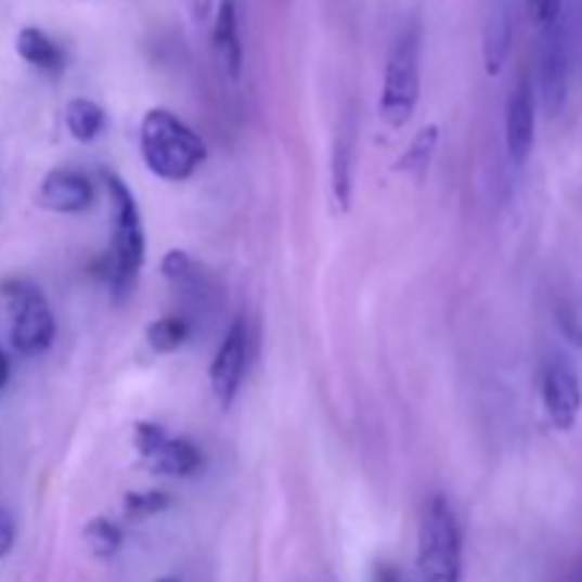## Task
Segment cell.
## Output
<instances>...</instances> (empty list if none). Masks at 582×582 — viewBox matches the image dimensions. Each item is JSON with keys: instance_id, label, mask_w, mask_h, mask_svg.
<instances>
[{"instance_id": "18", "label": "cell", "mask_w": 582, "mask_h": 582, "mask_svg": "<svg viewBox=\"0 0 582 582\" xmlns=\"http://www.w3.org/2000/svg\"><path fill=\"white\" fill-rule=\"evenodd\" d=\"M187 338H191V324L182 315H163V319H157V322H151L145 327V341L159 355L177 352L180 347H185Z\"/></svg>"}, {"instance_id": "15", "label": "cell", "mask_w": 582, "mask_h": 582, "mask_svg": "<svg viewBox=\"0 0 582 582\" xmlns=\"http://www.w3.org/2000/svg\"><path fill=\"white\" fill-rule=\"evenodd\" d=\"M512 9L508 7H494L489 21H486L483 31V63L489 75H501L503 63L508 57V49H512Z\"/></svg>"}, {"instance_id": "2", "label": "cell", "mask_w": 582, "mask_h": 582, "mask_svg": "<svg viewBox=\"0 0 582 582\" xmlns=\"http://www.w3.org/2000/svg\"><path fill=\"white\" fill-rule=\"evenodd\" d=\"M103 182L114 210L112 254L103 259V279L112 284L114 299L122 301L131 296L140 279L142 261H145V233H142V217L131 187L112 171L103 173Z\"/></svg>"}, {"instance_id": "12", "label": "cell", "mask_w": 582, "mask_h": 582, "mask_svg": "<svg viewBox=\"0 0 582 582\" xmlns=\"http://www.w3.org/2000/svg\"><path fill=\"white\" fill-rule=\"evenodd\" d=\"M214 54H217L222 75L231 82H240L242 68H245V49H242L236 0H222L214 12Z\"/></svg>"}, {"instance_id": "6", "label": "cell", "mask_w": 582, "mask_h": 582, "mask_svg": "<svg viewBox=\"0 0 582 582\" xmlns=\"http://www.w3.org/2000/svg\"><path fill=\"white\" fill-rule=\"evenodd\" d=\"M540 103L548 117L562 112L568 98V38L566 23L557 21L540 31Z\"/></svg>"}, {"instance_id": "5", "label": "cell", "mask_w": 582, "mask_h": 582, "mask_svg": "<svg viewBox=\"0 0 582 582\" xmlns=\"http://www.w3.org/2000/svg\"><path fill=\"white\" fill-rule=\"evenodd\" d=\"M0 290L12 305V347L21 355H40L52 347L57 324H54V313L43 293L35 284L23 282V279H9L0 284Z\"/></svg>"}, {"instance_id": "20", "label": "cell", "mask_w": 582, "mask_h": 582, "mask_svg": "<svg viewBox=\"0 0 582 582\" xmlns=\"http://www.w3.org/2000/svg\"><path fill=\"white\" fill-rule=\"evenodd\" d=\"M171 494L163 489H142V492H128L122 497V512L131 520H145V517L163 515L171 508Z\"/></svg>"}, {"instance_id": "4", "label": "cell", "mask_w": 582, "mask_h": 582, "mask_svg": "<svg viewBox=\"0 0 582 582\" xmlns=\"http://www.w3.org/2000/svg\"><path fill=\"white\" fill-rule=\"evenodd\" d=\"M421 100V31H401L389 49L387 68H384L381 100H378V117L387 128L401 131L412 120Z\"/></svg>"}, {"instance_id": "3", "label": "cell", "mask_w": 582, "mask_h": 582, "mask_svg": "<svg viewBox=\"0 0 582 582\" xmlns=\"http://www.w3.org/2000/svg\"><path fill=\"white\" fill-rule=\"evenodd\" d=\"M418 582L463 580V538L452 503L443 494H432L424 506L418 526Z\"/></svg>"}, {"instance_id": "1", "label": "cell", "mask_w": 582, "mask_h": 582, "mask_svg": "<svg viewBox=\"0 0 582 582\" xmlns=\"http://www.w3.org/2000/svg\"><path fill=\"white\" fill-rule=\"evenodd\" d=\"M142 163L165 182L191 180L208 159V145L168 108H151L140 122Z\"/></svg>"}, {"instance_id": "26", "label": "cell", "mask_w": 582, "mask_h": 582, "mask_svg": "<svg viewBox=\"0 0 582 582\" xmlns=\"http://www.w3.org/2000/svg\"><path fill=\"white\" fill-rule=\"evenodd\" d=\"M187 9H191V15L194 21H208L210 12H214V0H187Z\"/></svg>"}, {"instance_id": "27", "label": "cell", "mask_w": 582, "mask_h": 582, "mask_svg": "<svg viewBox=\"0 0 582 582\" xmlns=\"http://www.w3.org/2000/svg\"><path fill=\"white\" fill-rule=\"evenodd\" d=\"M9 375H12V361H9L7 352L0 350V389L9 384Z\"/></svg>"}, {"instance_id": "11", "label": "cell", "mask_w": 582, "mask_h": 582, "mask_svg": "<svg viewBox=\"0 0 582 582\" xmlns=\"http://www.w3.org/2000/svg\"><path fill=\"white\" fill-rule=\"evenodd\" d=\"M359 122L347 112L336 122V140H333V159H329V185L338 208L350 210L352 187H355V154H359Z\"/></svg>"}, {"instance_id": "22", "label": "cell", "mask_w": 582, "mask_h": 582, "mask_svg": "<svg viewBox=\"0 0 582 582\" xmlns=\"http://www.w3.org/2000/svg\"><path fill=\"white\" fill-rule=\"evenodd\" d=\"M562 3L566 0H526V15L538 31H545L557 21H562Z\"/></svg>"}, {"instance_id": "21", "label": "cell", "mask_w": 582, "mask_h": 582, "mask_svg": "<svg viewBox=\"0 0 582 582\" xmlns=\"http://www.w3.org/2000/svg\"><path fill=\"white\" fill-rule=\"evenodd\" d=\"M159 270H163V276L173 284H191L196 279V273H199L194 264V259H191L185 250H177V247L163 256V261H159Z\"/></svg>"}, {"instance_id": "7", "label": "cell", "mask_w": 582, "mask_h": 582, "mask_svg": "<svg viewBox=\"0 0 582 582\" xmlns=\"http://www.w3.org/2000/svg\"><path fill=\"white\" fill-rule=\"evenodd\" d=\"M540 392H543L545 415L554 424V429H560V432L574 429L582 410V387L574 370L560 359L548 361L543 366Z\"/></svg>"}, {"instance_id": "13", "label": "cell", "mask_w": 582, "mask_h": 582, "mask_svg": "<svg viewBox=\"0 0 582 582\" xmlns=\"http://www.w3.org/2000/svg\"><path fill=\"white\" fill-rule=\"evenodd\" d=\"M142 466L154 475H165V478H191L202 469V452L187 438L165 435L159 447H154L142 457Z\"/></svg>"}, {"instance_id": "25", "label": "cell", "mask_w": 582, "mask_h": 582, "mask_svg": "<svg viewBox=\"0 0 582 582\" xmlns=\"http://www.w3.org/2000/svg\"><path fill=\"white\" fill-rule=\"evenodd\" d=\"M370 582H403L401 571H398L392 562H375L373 574H370Z\"/></svg>"}, {"instance_id": "23", "label": "cell", "mask_w": 582, "mask_h": 582, "mask_svg": "<svg viewBox=\"0 0 582 582\" xmlns=\"http://www.w3.org/2000/svg\"><path fill=\"white\" fill-rule=\"evenodd\" d=\"M554 322H557V329L562 333V338H566L568 344H574L577 350L582 347V319L580 313H577L571 305H557V310H554Z\"/></svg>"}, {"instance_id": "9", "label": "cell", "mask_w": 582, "mask_h": 582, "mask_svg": "<svg viewBox=\"0 0 582 582\" xmlns=\"http://www.w3.org/2000/svg\"><path fill=\"white\" fill-rule=\"evenodd\" d=\"M538 134V94L529 77H520L506 103V148L508 157L522 165L531 157Z\"/></svg>"}, {"instance_id": "8", "label": "cell", "mask_w": 582, "mask_h": 582, "mask_svg": "<svg viewBox=\"0 0 582 582\" xmlns=\"http://www.w3.org/2000/svg\"><path fill=\"white\" fill-rule=\"evenodd\" d=\"M247 370V327L242 319L228 327V333L222 336V344L217 347V355L210 361L208 378L210 389L217 396L219 406H231L240 396L242 378H245Z\"/></svg>"}, {"instance_id": "14", "label": "cell", "mask_w": 582, "mask_h": 582, "mask_svg": "<svg viewBox=\"0 0 582 582\" xmlns=\"http://www.w3.org/2000/svg\"><path fill=\"white\" fill-rule=\"evenodd\" d=\"M15 49L23 61L29 63V66L40 68V72H46V75H61L63 66H66V54H63L61 46L54 43L38 26H23V29L17 31Z\"/></svg>"}, {"instance_id": "17", "label": "cell", "mask_w": 582, "mask_h": 582, "mask_svg": "<svg viewBox=\"0 0 582 582\" xmlns=\"http://www.w3.org/2000/svg\"><path fill=\"white\" fill-rule=\"evenodd\" d=\"M438 142H441V128L426 126L421 128L418 134L412 137L410 148L403 151L398 163L392 165L396 173H406V177H424L429 163H432L435 151H438Z\"/></svg>"}, {"instance_id": "29", "label": "cell", "mask_w": 582, "mask_h": 582, "mask_svg": "<svg viewBox=\"0 0 582 582\" xmlns=\"http://www.w3.org/2000/svg\"><path fill=\"white\" fill-rule=\"evenodd\" d=\"M571 582H582V566H580V568H577V574H574V577H571Z\"/></svg>"}, {"instance_id": "10", "label": "cell", "mask_w": 582, "mask_h": 582, "mask_svg": "<svg viewBox=\"0 0 582 582\" xmlns=\"http://www.w3.org/2000/svg\"><path fill=\"white\" fill-rule=\"evenodd\" d=\"M35 199L40 208L52 210V214H82L94 202V185L86 173L75 171V168H54L40 182Z\"/></svg>"}, {"instance_id": "16", "label": "cell", "mask_w": 582, "mask_h": 582, "mask_svg": "<svg viewBox=\"0 0 582 582\" xmlns=\"http://www.w3.org/2000/svg\"><path fill=\"white\" fill-rule=\"evenodd\" d=\"M103 105L89 98L68 100L66 105V128L77 142H94L105 131Z\"/></svg>"}, {"instance_id": "28", "label": "cell", "mask_w": 582, "mask_h": 582, "mask_svg": "<svg viewBox=\"0 0 582 582\" xmlns=\"http://www.w3.org/2000/svg\"><path fill=\"white\" fill-rule=\"evenodd\" d=\"M154 582H182L180 577H159V580H154Z\"/></svg>"}, {"instance_id": "19", "label": "cell", "mask_w": 582, "mask_h": 582, "mask_svg": "<svg viewBox=\"0 0 582 582\" xmlns=\"http://www.w3.org/2000/svg\"><path fill=\"white\" fill-rule=\"evenodd\" d=\"M82 538L89 552L98 557V560H108L114 554L122 548V529L108 517H94V520L82 529Z\"/></svg>"}, {"instance_id": "24", "label": "cell", "mask_w": 582, "mask_h": 582, "mask_svg": "<svg viewBox=\"0 0 582 582\" xmlns=\"http://www.w3.org/2000/svg\"><path fill=\"white\" fill-rule=\"evenodd\" d=\"M15 520H12V515H9L7 508L0 506V560L7 557L9 552H12V545H15Z\"/></svg>"}]
</instances>
